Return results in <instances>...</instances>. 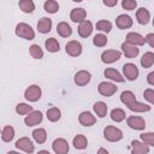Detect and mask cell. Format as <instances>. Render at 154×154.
Instances as JSON below:
<instances>
[{"instance_id": "6da1fadb", "label": "cell", "mask_w": 154, "mask_h": 154, "mask_svg": "<svg viewBox=\"0 0 154 154\" xmlns=\"http://www.w3.org/2000/svg\"><path fill=\"white\" fill-rule=\"evenodd\" d=\"M14 32L18 37H22L24 40H34L35 38V31L34 29L26 24V23H18L16 25Z\"/></svg>"}, {"instance_id": "ba28073f", "label": "cell", "mask_w": 154, "mask_h": 154, "mask_svg": "<svg viewBox=\"0 0 154 154\" xmlns=\"http://www.w3.org/2000/svg\"><path fill=\"white\" fill-rule=\"evenodd\" d=\"M16 147H17L18 149H20V150L28 153V154H30V153H32V152L35 150V146H34L32 141H31L29 137H20L19 140H17Z\"/></svg>"}, {"instance_id": "d6986e66", "label": "cell", "mask_w": 154, "mask_h": 154, "mask_svg": "<svg viewBox=\"0 0 154 154\" xmlns=\"http://www.w3.org/2000/svg\"><path fill=\"white\" fill-rule=\"evenodd\" d=\"M131 154H147L149 152V147L137 140H134L131 142Z\"/></svg>"}, {"instance_id": "d6a6232c", "label": "cell", "mask_w": 154, "mask_h": 154, "mask_svg": "<svg viewBox=\"0 0 154 154\" xmlns=\"http://www.w3.org/2000/svg\"><path fill=\"white\" fill-rule=\"evenodd\" d=\"M126 118V113L122 108H113L111 111V119L116 123H120Z\"/></svg>"}, {"instance_id": "5b68a950", "label": "cell", "mask_w": 154, "mask_h": 154, "mask_svg": "<svg viewBox=\"0 0 154 154\" xmlns=\"http://www.w3.org/2000/svg\"><path fill=\"white\" fill-rule=\"evenodd\" d=\"M122 57V53L116 49H107L102 52L101 54V61L105 64H112L114 61H118Z\"/></svg>"}, {"instance_id": "e575fe53", "label": "cell", "mask_w": 154, "mask_h": 154, "mask_svg": "<svg viewBox=\"0 0 154 154\" xmlns=\"http://www.w3.org/2000/svg\"><path fill=\"white\" fill-rule=\"evenodd\" d=\"M43 8L48 13H57L59 11V4L54 0H47L43 4Z\"/></svg>"}, {"instance_id": "60d3db41", "label": "cell", "mask_w": 154, "mask_h": 154, "mask_svg": "<svg viewBox=\"0 0 154 154\" xmlns=\"http://www.w3.org/2000/svg\"><path fill=\"white\" fill-rule=\"evenodd\" d=\"M122 6L124 10H128V11H132L137 7V2L135 0H123L122 1Z\"/></svg>"}, {"instance_id": "681fc988", "label": "cell", "mask_w": 154, "mask_h": 154, "mask_svg": "<svg viewBox=\"0 0 154 154\" xmlns=\"http://www.w3.org/2000/svg\"><path fill=\"white\" fill-rule=\"evenodd\" d=\"M0 40H1V36H0Z\"/></svg>"}, {"instance_id": "9a60e30c", "label": "cell", "mask_w": 154, "mask_h": 154, "mask_svg": "<svg viewBox=\"0 0 154 154\" xmlns=\"http://www.w3.org/2000/svg\"><path fill=\"white\" fill-rule=\"evenodd\" d=\"M122 51L124 53V55L129 59H132V58H136L140 53V48H137L136 46H132L128 42H124L122 43Z\"/></svg>"}, {"instance_id": "30bf717a", "label": "cell", "mask_w": 154, "mask_h": 154, "mask_svg": "<svg viewBox=\"0 0 154 154\" xmlns=\"http://www.w3.org/2000/svg\"><path fill=\"white\" fill-rule=\"evenodd\" d=\"M65 52L70 57H78L82 53V45L76 40L69 41L66 43V46H65Z\"/></svg>"}, {"instance_id": "ee69618b", "label": "cell", "mask_w": 154, "mask_h": 154, "mask_svg": "<svg viewBox=\"0 0 154 154\" xmlns=\"http://www.w3.org/2000/svg\"><path fill=\"white\" fill-rule=\"evenodd\" d=\"M117 4H118L117 0H103V5L107 6V7H113V6H116Z\"/></svg>"}, {"instance_id": "5bb4252c", "label": "cell", "mask_w": 154, "mask_h": 154, "mask_svg": "<svg viewBox=\"0 0 154 154\" xmlns=\"http://www.w3.org/2000/svg\"><path fill=\"white\" fill-rule=\"evenodd\" d=\"M116 25L122 29V30H125V29H129L132 26V19L130 16L128 14H119L117 18H116Z\"/></svg>"}, {"instance_id": "836d02e7", "label": "cell", "mask_w": 154, "mask_h": 154, "mask_svg": "<svg viewBox=\"0 0 154 154\" xmlns=\"http://www.w3.org/2000/svg\"><path fill=\"white\" fill-rule=\"evenodd\" d=\"M120 101L124 103V105H129L134 101H136V96L135 94L131 91V90H124L122 94H120Z\"/></svg>"}, {"instance_id": "3957f363", "label": "cell", "mask_w": 154, "mask_h": 154, "mask_svg": "<svg viewBox=\"0 0 154 154\" xmlns=\"http://www.w3.org/2000/svg\"><path fill=\"white\" fill-rule=\"evenodd\" d=\"M41 94H42L41 88H40L38 85H36V84H31V85H29V87L25 89V91H24V97H25L28 101H30V102H36L37 100H40Z\"/></svg>"}, {"instance_id": "cb8c5ba5", "label": "cell", "mask_w": 154, "mask_h": 154, "mask_svg": "<svg viewBox=\"0 0 154 154\" xmlns=\"http://www.w3.org/2000/svg\"><path fill=\"white\" fill-rule=\"evenodd\" d=\"M57 32L61 36V37H69L72 34V29L70 26V24H67L66 22H60L57 25Z\"/></svg>"}, {"instance_id": "603a6c76", "label": "cell", "mask_w": 154, "mask_h": 154, "mask_svg": "<svg viewBox=\"0 0 154 154\" xmlns=\"http://www.w3.org/2000/svg\"><path fill=\"white\" fill-rule=\"evenodd\" d=\"M128 108L130 111H132V112H148V111H150L152 107L149 105H147V103H143V102H140V101L136 100V101L129 103Z\"/></svg>"}, {"instance_id": "bcb514c9", "label": "cell", "mask_w": 154, "mask_h": 154, "mask_svg": "<svg viewBox=\"0 0 154 154\" xmlns=\"http://www.w3.org/2000/svg\"><path fill=\"white\" fill-rule=\"evenodd\" d=\"M97 154H109L105 148H99V150H97Z\"/></svg>"}, {"instance_id": "4fadbf2b", "label": "cell", "mask_w": 154, "mask_h": 154, "mask_svg": "<svg viewBox=\"0 0 154 154\" xmlns=\"http://www.w3.org/2000/svg\"><path fill=\"white\" fill-rule=\"evenodd\" d=\"M78 122L81 123V125L83 126H91L96 123V118L95 116H93V113H90L89 111H84L82 113H79L78 116Z\"/></svg>"}, {"instance_id": "7a4b0ae2", "label": "cell", "mask_w": 154, "mask_h": 154, "mask_svg": "<svg viewBox=\"0 0 154 154\" xmlns=\"http://www.w3.org/2000/svg\"><path fill=\"white\" fill-rule=\"evenodd\" d=\"M103 137L109 142H118L123 138V132L120 129L113 125H108L103 130Z\"/></svg>"}, {"instance_id": "8992f818", "label": "cell", "mask_w": 154, "mask_h": 154, "mask_svg": "<svg viewBox=\"0 0 154 154\" xmlns=\"http://www.w3.org/2000/svg\"><path fill=\"white\" fill-rule=\"evenodd\" d=\"M42 119H43V116L41 111H32L28 116H25L24 123L26 126H35V125H38L42 122Z\"/></svg>"}, {"instance_id": "83f0119b", "label": "cell", "mask_w": 154, "mask_h": 154, "mask_svg": "<svg viewBox=\"0 0 154 154\" xmlns=\"http://www.w3.org/2000/svg\"><path fill=\"white\" fill-rule=\"evenodd\" d=\"M93 109H94V112L96 113V116L99 118H103L107 114V105L105 102H102V101L95 102L94 106H93Z\"/></svg>"}, {"instance_id": "4dcf8cb0", "label": "cell", "mask_w": 154, "mask_h": 154, "mask_svg": "<svg viewBox=\"0 0 154 154\" xmlns=\"http://www.w3.org/2000/svg\"><path fill=\"white\" fill-rule=\"evenodd\" d=\"M154 64V53L153 52H147L142 55L141 58V65L144 67V69H148V67H152Z\"/></svg>"}, {"instance_id": "52a82bcc", "label": "cell", "mask_w": 154, "mask_h": 154, "mask_svg": "<svg viewBox=\"0 0 154 154\" xmlns=\"http://www.w3.org/2000/svg\"><path fill=\"white\" fill-rule=\"evenodd\" d=\"M126 124L129 128H131L134 130H144L146 129V120L142 117L130 116L126 119Z\"/></svg>"}, {"instance_id": "8fae6325", "label": "cell", "mask_w": 154, "mask_h": 154, "mask_svg": "<svg viewBox=\"0 0 154 154\" xmlns=\"http://www.w3.org/2000/svg\"><path fill=\"white\" fill-rule=\"evenodd\" d=\"M123 72H124V77L129 81H135L138 77V69L135 64L132 63H128L124 64L123 66Z\"/></svg>"}, {"instance_id": "d4e9b609", "label": "cell", "mask_w": 154, "mask_h": 154, "mask_svg": "<svg viewBox=\"0 0 154 154\" xmlns=\"http://www.w3.org/2000/svg\"><path fill=\"white\" fill-rule=\"evenodd\" d=\"M32 138L35 140V142H37L38 144H42V143H45L46 142V140H47V132H46V130L45 129H42V128H38V129H35L34 131H32Z\"/></svg>"}, {"instance_id": "b9f144b4", "label": "cell", "mask_w": 154, "mask_h": 154, "mask_svg": "<svg viewBox=\"0 0 154 154\" xmlns=\"http://www.w3.org/2000/svg\"><path fill=\"white\" fill-rule=\"evenodd\" d=\"M143 97L149 102V103H154V90L152 88H148L144 90L143 93Z\"/></svg>"}, {"instance_id": "f35d334b", "label": "cell", "mask_w": 154, "mask_h": 154, "mask_svg": "<svg viewBox=\"0 0 154 154\" xmlns=\"http://www.w3.org/2000/svg\"><path fill=\"white\" fill-rule=\"evenodd\" d=\"M93 43L96 46V47H103L107 45V37L106 35L103 34H96L93 38Z\"/></svg>"}, {"instance_id": "7bdbcfd3", "label": "cell", "mask_w": 154, "mask_h": 154, "mask_svg": "<svg viewBox=\"0 0 154 154\" xmlns=\"http://www.w3.org/2000/svg\"><path fill=\"white\" fill-rule=\"evenodd\" d=\"M144 42H147L152 48L154 47V34H148L146 37H144Z\"/></svg>"}, {"instance_id": "f6af8a7d", "label": "cell", "mask_w": 154, "mask_h": 154, "mask_svg": "<svg viewBox=\"0 0 154 154\" xmlns=\"http://www.w3.org/2000/svg\"><path fill=\"white\" fill-rule=\"evenodd\" d=\"M147 82H148L149 85H154V72L148 73V76H147Z\"/></svg>"}, {"instance_id": "ffe728a7", "label": "cell", "mask_w": 154, "mask_h": 154, "mask_svg": "<svg viewBox=\"0 0 154 154\" xmlns=\"http://www.w3.org/2000/svg\"><path fill=\"white\" fill-rule=\"evenodd\" d=\"M136 19L138 22V24H147L150 19V13L149 11L146 8V7H140L137 11H136Z\"/></svg>"}, {"instance_id": "8d00e7d4", "label": "cell", "mask_w": 154, "mask_h": 154, "mask_svg": "<svg viewBox=\"0 0 154 154\" xmlns=\"http://www.w3.org/2000/svg\"><path fill=\"white\" fill-rule=\"evenodd\" d=\"M96 29L99 31H102V32H109L111 29H112V23L109 20H106V19H101L96 23Z\"/></svg>"}, {"instance_id": "c3c4849f", "label": "cell", "mask_w": 154, "mask_h": 154, "mask_svg": "<svg viewBox=\"0 0 154 154\" xmlns=\"http://www.w3.org/2000/svg\"><path fill=\"white\" fill-rule=\"evenodd\" d=\"M7 154H20V153H18V152H14V150H10Z\"/></svg>"}, {"instance_id": "7402d4cb", "label": "cell", "mask_w": 154, "mask_h": 154, "mask_svg": "<svg viewBox=\"0 0 154 154\" xmlns=\"http://www.w3.org/2000/svg\"><path fill=\"white\" fill-rule=\"evenodd\" d=\"M103 75H105L106 78H108V79H111V81H114V82H119V83L124 82V79H125L116 69H112V67L106 69L105 72H103Z\"/></svg>"}, {"instance_id": "484cf974", "label": "cell", "mask_w": 154, "mask_h": 154, "mask_svg": "<svg viewBox=\"0 0 154 154\" xmlns=\"http://www.w3.org/2000/svg\"><path fill=\"white\" fill-rule=\"evenodd\" d=\"M46 117H47V119H48L49 122L55 123V122H58V120L61 118V111H60L58 107H52V108L47 109Z\"/></svg>"}, {"instance_id": "f1b7e54d", "label": "cell", "mask_w": 154, "mask_h": 154, "mask_svg": "<svg viewBox=\"0 0 154 154\" xmlns=\"http://www.w3.org/2000/svg\"><path fill=\"white\" fill-rule=\"evenodd\" d=\"M72 143H73V147L76 149H84L88 146V140L84 135H76L73 137Z\"/></svg>"}, {"instance_id": "9c48e42d", "label": "cell", "mask_w": 154, "mask_h": 154, "mask_svg": "<svg viewBox=\"0 0 154 154\" xmlns=\"http://www.w3.org/2000/svg\"><path fill=\"white\" fill-rule=\"evenodd\" d=\"M52 148L55 154H67L69 153V143L65 138H57L52 143Z\"/></svg>"}, {"instance_id": "d590c367", "label": "cell", "mask_w": 154, "mask_h": 154, "mask_svg": "<svg viewBox=\"0 0 154 154\" xmlns=\"http://www.w3.org/2000/svg\"><path fill=\"white\" fill-rule=\"evenodd\" d=\"M29 53L34 59H42L43 58V51L38 45H31L29 47Z\"/></svg>"}, {"instance_id": "2e32d148", "label": "cell", "mask_w": 154, "mask_h": 154, "mask_svg": "<svg viewBox=\"0 0 154 154\" xmlns=\"http://www.w3.org/2000/svg\"><path fill=\"white\" fill-rule=\"evenodd\" d=\"M85 17H87V11L84 8H82V7H76L70 13V19L73 23L83 22V20H85Z\"/></svg>"}, {"instance_id": "74e56055", "label": "cell", "mask_w": 154, "mask_h": 154, "mask_svg": "<svg viewBox=\"0 0 154 154\" xmlns=\"http://www.w3.org/2000/svg\"><path fill=\"white\" fill-rule=\"evenodd\" d=\"M16 112L20 116H25V114H29L30 112H32V106L28 105V103H24V102H20L16 106Z\"/></svg>"}, {"instance_id": "f546056e", "label": "cell", "mask_w": 154, "mask_h": 154, "mask_svg": "<svg viewBox=\"0 0 154 154\" xmlns=\"http://www.w3.org/2000/svg\"><path fill=\"white\" fill-rule=\"evenodd\" d=\"M14 137V129L11 125H6L1 131V140L4 142H11Z\"/></svg>"}, {"instance_id": "4316f807", "label": "cell", "mask_w": 154, "mask_h": 154, "mask_svg": "<svg viewBox=\"0 0 154 154\" xmlns=\"http://www.w3.org/2000/svg\"><path fill=\"white\" fill-rule=\"evenodd\" d=\"M45 46H46V49L51 53H55V52H59L60 51V45L58 42L57 38L54 37H51V38H47L46 42H45Z\"/></svg>"}, {"instance_id": "7c38bea8", "label": "cell", "mask_w": 154, "mask_h": 154, "mask_svg": "<svg viewBox=\"0 0 154 154\" xmlns=\"http://www.w3.org/2000/svg\"><path fill=\"white\" fill-rule=\"evenodd\" d=\"M90 79H91V75L87 70H81L75 75V83L79 87L87 85L90 82Z\"/></svg>"}, {"instance_id": "277c9868", "label": "cell", "mask_w": 154, "mask_h": 154, "mask_svg": "<svg viewBox=\"0 0 154 154\" xmlns=\"http://www.w3.org/2000/svg\"><path fill=\"white\" fill-rule=\"evenodd\" d=\"M97 90H99V93H100L102 96L109 97V96H112L113 94L117 93L118 87H117L116 84L111 83V82H101V83H99V85H97Z\"/></svg>"}, {"instance_id": "e0dca14e", "label": "cell", "mask_w": 154, "mask_h": 154, "mask_svg": "<svg viewBox=\"0 0 154 154\" xmlns=\"http://www.w3.org/2000/svg\"><path fill=\"white\" fill-rule=\"evenodd\" d=\"M128 43L132 45V46H143L146 42H144V37L142 35H140L138 32H135V31H131L126 35V41Z\"/></svg>"}, {"instance_id": "44dd1931", "label": "cell", "mask_w": 154, "mask_h": 154, "mask_svg": "<svg viewBox=\"0 0 154 154\" xmlns=\"http://www.w3.org/2000/svg\"><path fill=\"white\" fill-rule=\"evenodd\" d=\"M52 29V19L47 17H42L37 23V30L41 34H47Z\"/></svg>"}, {"instance_id": "ac0fdd59", "label": "cell", "mask_w": 154, "mask_h": 154, "mask_svg": "<svg viewBox=\"0 0 154 154\" xmlns=\"http://www.w3.org/2000/svg\"><path fill=\"white\" fill-rule=\"evenodd\" d=\"M93 31V24L90 20H83L78 25V35L81 37H88Z\"/></svg>"}, {"instance_id": "1f68e13d", "label": "cell", "mask_w": 154, "mask_h": 154, "mask_svg": "<svg viewBox=\"0 0 154 154\" xmlns=\"http://www.w3.org/2000/svg\"><path fill=\"white\" fill-rule=\"evenodd\" d=\"M18 7L24 12V13H31L35 10V4L31 0H20L18 2Z\"/></svg>"}, {"instance_id": "7dc6e473", "label": "cell", "mask_w": 154, "mask_h": 154, "mask_svg": "<svg viewBox=\"0 0 154 154\" xmlns=\"http://www.w3.org/2000/svg\"><path fill=\"white\" fill-rule=\"evenodd\" d=\"M37 154H51V153H49L48 150H40Z\"/></svg>"}, {"instance_id": "ab89813d", "label": "cell", "mask_w": 154, "mask_h": 154, "mask_svg": "<svg viewBox=\"0 0 154 154\" xmlns=\"http://www.w3.org/2000/svg\"><path fill=\"white\" fill-rule=\"evenodd\" d=\"M141 140L147 146H154V134L153 132H143L140 135Z\"/></svg>"}]
</instances>
